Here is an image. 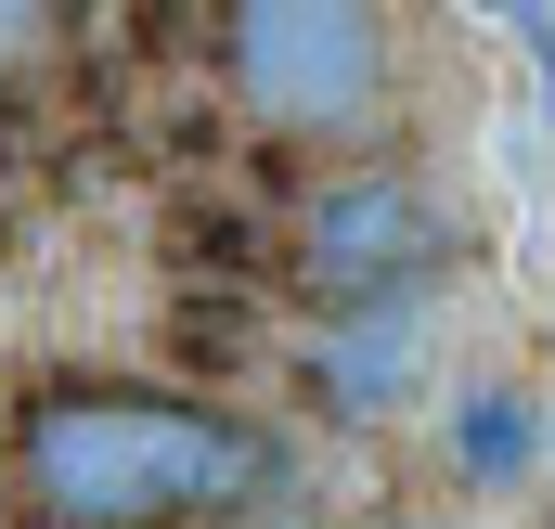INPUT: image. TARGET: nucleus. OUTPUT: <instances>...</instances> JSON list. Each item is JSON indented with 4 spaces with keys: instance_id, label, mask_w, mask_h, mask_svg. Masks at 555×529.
<instances>
[{
    "instance_id": "nucleus-1",
    "label": "nucleus",
    "mask_w": 555,
    "mask_h": 529,
    "mask_svg": "<svg viewBox=\"0 0 555 529\" xmlns=\"http://www.w3.org/2000/svg\"><path fill=\"white\" fill-rule=\"evenodd\" d=\"M259 491H284V439L259 413H220L181 388L52 375L0 426V517L13 529H207Z\"/></svg>"
},
{
    "instance_id": "nucleus-2",
    "label": "nucleus",
    "mask_w": 555,
    "mask_h": 529,
    "mask_svg": "<svg viewBox=\"0 0 555 529\" xmlns=\"http://www.w3.org/2000/svg\"><path fill=\"white\" fill-rule=\"evenodd\" d=\"M220 78L272 142H336L388 104V26L362 0H233Z\"/></svg>"
},
{
    "instance_id": "nucleus-3",
    "label": "nucleus",
    "mask_w": 555,
    "mask_h": 529,
    "mask_svg": "<svg viewBox=\"0 0 555 529\" xmlns=\"http://www.w3.org/2000/svg\"><path fill=\"white\" fill-rule=\"evenodd\" d=\"M452 259V207L426 194V168H336L297 194V284L323 310H375V297H426Z\"/></svg>"
},
{
    "instance_id": "nucleus-4",
    "label": "nucleus",
    "mask_w": 555,
    "mask_h": 529,
    "mask_svg": "<svg viewBox=\"0 0 555 529\" xmlns=\"http://www.w3.org/2000/svg\"><path fill=\"white\" fill-rule=\"evenodd\" d=\"M426 388V297H375V310H336L310 336V400L336 426H388Z\"/></svg>"
},
{
    "instance_id": "nucleus-5",
    "label": "nucleus",
    "mask_w": 555,
    "mask_h": 529,
    "mask_svg": "<svg viewBox=\"0 0 555 529\" xmlns=\"http://www.w3.org/2000/svg\"><path fill=\"white\" fill-rule=\"evenodd\" d=\"M543 439H555V413L517 375H478V388L452 400V478L465 491H530L543 478Z\"/></svg>"
},
{
    "instance_id": "nucleus-6",
    "label": "nucleus",
    "mask_w": 555,
    "mask_h": 529,
    "mask_svg": "<svg viewBox=\"0 0 555 529\" xmlns=\"http://www.w3.org/2000/svg\"><path fill=\"white\" fill-rule=\"evenodd\" d=\"M207 529H336L310 491H259V504H233V517H207Z\"/></svg>"
},
{
    "instance_id": "nucleus-7",
    "label": "nucleus",
    "mask_w": 555,
    "mask_h": 529,
    "mask_svg": "<svg viewBox=\"0 0 555 529\" xmlns=\"http://www.w3.org/2000/svg\"><path fill=\"white\" fill-rule=\"evenodd\" d=\"M517 52L543 65V104H555V13H517Z\"/></svg>"
},
{
    "instance_id": "nucleus-8",
    "label": "nucleus",
    "mask_w": 555,
    "mask_h": 529,
    "mask_svg": "<svg viewBox=\"0 0 555 529\" xmlns=\"http://www.w3.org/2000/svg\"><path fill=\"white\" fill-rule=\"evenodd\" d=\"M388 529H465V517H388Z\"/></svg>"
},
{
    "instance_id": "nucleus-9",
    "label": "nucleus",
    "mask_w": 555,
    "mask_h": 529,
    "mask_svg": "<svg viewBox=\"0 0 555 529\" xmlns=\"http://www.w3.org/2000/svg\"><path fill=\"white\" fill-rule=\"evenodd\" d=\"M13 39H26V26H13V13H0V52H13Z\"/></svg>"
}]
</instances>
